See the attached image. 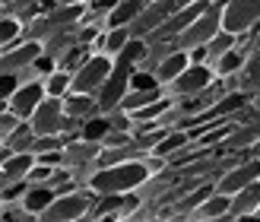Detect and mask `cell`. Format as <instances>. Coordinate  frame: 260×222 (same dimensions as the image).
<instances>
[{
    "label": "cell",
    "instance_id": "5",
    "mask_svg": "<svg viewBox=\"0 0 260 222\" xmlns=\"http://www.w3.org/2000/svg\"><path fill=\"white\" fill-rule=\"evenodd\" d=\"M63 127V105L51 96L48 102H38L35 108V130L38 134H54V130Z\"/></svg>",
    "mask_w": 260,
    "mask_h": 222
},
{
    "label": "cell",
    "instance_id": "10",
    "mask_svg": "<svg viewBox=\"0 0 260 222\" xmlns=\"http://www.w3.org/2000/svg\"><path fill=\"white\" fill-rule=\"evenodd\" d=\"M203 10H206V4H197V7H190V10H184V13H181V16H175V19H168V22H165V29H159V32H155V35H159V38H165V35H175L178 29H184V22H193V19H197V16H200Z\"/></svg>",
    "mask_w": 260,
    "mask_h": 222
},
{
    "label": "cell",
    "instance_id": "25",
    "mask_svg": "<svg viewBox=\"0 0 260 222\" xmlns=\"http://www.w3.org/2000/svg\"><path fill=\"white\" fill-rule=\"evenodd\" d=\"M241 67V54H235V51H225L222 60H219V73H232Z\"/></svg>",
    "mask_w": 260,
    "mask_h": 222
},
{
    "label": "cell",
    "instance_id": "11",
    "mask_svg": "<svg viewBox=\"0 0 260 222\" xmlns=\"http://www.w3.org/2000/svg\"><path fill=\"white\" fill-rule=\"evenodd\" d=\"M140 10H143V0H118V7H114V13H111L108 22L118 29V25H124L127 19H134Z\"/></svg>",
    "mask_w": 260,
    "mask_h": 222
},
{
    "label": "cell",
    "instance_id": "38",
    "mask_svg": "<svg viewBox=\"0 0 260 222\" xmlns=\"http://www.w3.org/2000/svg\"><path fill=\"white\" fill-rule=\"evenodd\" d=\"M54 162H60V155H57V152H48V155H45V165H54Z\"/></svg>",
    "mask_w": 260,
    "mask_h": 222
},
{
    "label": "cell",
    "instance_id": "41",
    "mask_svg": "<svg viewBox=\"0 0 260 222\" xmlns=\"http://www.w3.org/2000/svg\"><path fill=\"white\" fill-rule=\"evenodd\" d=\"M63 4H76V0H63Z\"/></svg>",
    "mask_w": 260,
    "mask_h": 222
},
{
    "label": "cell",
    "instance_id": "14",
    "mask_svg": "<svg viewBox=\"0 0 260 222\" xmlns=\"http://www.w3.org/2000/svg\"><path fill=\"white\" fill-rule=\"evenodd\" d=\"M29 165H32L29 152H22V155H16V159H4V162H0V175L16 178V175H25V172H29Z\"/></svg>",
    "mask_w": 260,
    "mask_h": 222
},
{
    "label": "cell",
    "instance_id": "8",
    "mask_svg": "<svg viewBox=\"0 0 260 222\" xmlns=\"http://www.w3.org/2000/svg\"><path fill=\"white\" fill-rule=\"evenodd\" d=\"M172 83H175L178 92H197V89H203L206 83H210V70L200 67V64H197V67H184Z\"/></svg>",
    "mask_w": 260,
    "mask_h": 222
},
{
    "label": "cell",
    "instance_id": "18",
    "mask_svg": "<svg viewBox=\"0 0 260 222\" xmlns=\"http://www.w3.org/2000/svg\"><path fill=\"white\" fill-rule=\"evenodd\" d=\"M108 121H89L86 127H83V137L89 140V143H95V140H105L108 137Z\"/></svg>",
    "mask_w": 260,
    "mask_h": 222
},
{
    "label": "cell",
    "instance_id": "33",
    "mask_svg": "<svg viewBox=\"0 0 260 222\" xmlns=\"http://www.w3.org/2000/svg\"><path fill=\"white\" fill-rule=\"evenodd\" d=\"M13 124H16V114H4V117H0V130H13Z\"/></svg>",
    "mask_w": 260,
    "mask_h": 222
},
{
    "label": "cell",
    "instance_id": "37",
    "mask_svg": "<svg viewBox=\"0 0 260 222\" xmlns=\"http://www.w3.org/2000/svg\"><path fill=\"white\" fill-rule=\"evenodd\" d=\"M146 168H149V172H159V168H162V159H149Z\"/></svg>",
    "mask_w": 260,
    "mask_h": 222
},
{
    "label": "cell",
    "instance_id": "1",
    "mask_svg": "<svg viewBox=\"0 0 260 222\" xmlns=\"http://www.w3.org/2000/svg\"><path fill=\"white\" fill-rule=\"evenodd\" d=\"M149 168L143 162H124V165H111L102 168V172L92 178V191L99 194H127L130 187H140L146 181Z\"/></svg>",
    "mask_w": 260,
    "mask_h": 222
},
{
    "label": "cell",
    "instance_id": "35",
    "mask_svg": "<svg viewBox=\"0 0 260 222\" xmlns=\"http://www.w3.org/2000/svg\"><path fill=\"white\" fill-rule=\"evenodd\" d=\"M118 0H95V10H114Z\"/></svg>",
    "mask_w": 260,
    "mask_h": 222
},
{
    "label": "cell",
    "instance_id": "36",
    "mask_svg": "<svg viewBox=\"0 0 260 222\" xmlns=\"http://www.w3.org/2000/svg\"><path fill=\"white\" fill-rule=\"evenodd\" d=\"M22 191H25V184H13V187L7 191V200H13V197H19Z\"/></svg>",
    "mask_w": 260,
    "mask_h": 222
},
{
    "label": "cell",
    "instance_id": "15",
    "mask_svg": "<svg viewBox=\"0 0 260 222\" xmlns=\"http://www.w3.org/2000/svg\"><path fill=\"white\" fill-rule=\"evenodd\" d=\"M38 51H42V45L38 42H29V45H22L16 54H10V57H4V67H16V64H29V60H35L38 57Z\"/></svg>",
    "mask_w": 260,
    "mask_h": 222
},
{
    "label": "cell",
    "instance_id": "34",
    "mask_svg": "<svg viewBox=\"0 0 260 222\" xmlns=\"http://www.w3.org/2000/svg\"><path fill=\"white\" fill-rule=\"evenodd\" d=\"M45 178H51V175H48V168H35V172L29 175V181H45Z\"/></svg>",
    "mask_w": 260,
    "mask_h": 222
},
{
    "label": "cell",
    "instance_id": "39",
    "mask_svg": "<svg viewBox=\"0 0 260 222\" xmlns=\"http://www.w3.org/2000/svg\"><path fill=\"white\" fill-rule=\"evenodd\" d=\"M51 178H54V181H57V184H63V181H67L70 175H67V172H54V175H51Z\"/></svg>",
    "mask_w": 260,
    "mask_h": 222
},
{
    "label": "cell",
    "instance_id": "6",
    "mask_svg": "<svg viewBox=\"0 0 260 222\" xmlns=\"http://www.w3.org/2000/svg\"><path fill=\"white\" fill-rule=\"evenodd\" d=\"M108 73H111V64L105 57H92V60H86V67L76 73V89L80 92H89V89H95L108 80Z\"/></svg>",
    "mask_w": 260,
    "mask_h": 222
},
{
    "label": "cell",
    "instance_id": "23",
    "mask_svg": "<svg viewBox=\"0 0 260 222\" xmlns=\"http://www.w3.org/2000/svg\"><path fill=\"white\" fill-rule=\"evenodd\" d=\"M244 105V96H229V99H222V105H216V108H210L206 114H222V111H235V108H241Z\"/></svg>",
    "mask_w": 260,
    "mask_h": 222
},
{
    "label": "cell",
    "instance_id": "12",
    "mask_svg": "<svg viewBox=\"0 0 260 222\" xmlns=\"http://www.w3.org/2000/svg\"><path fill=\"white\" fill-rule=\"evenodd\" d=\"M184 67H187V57L178 51V54H172V57H168L162 67H159V80H162V83H172V80H175V76L184 70Z\"/></svg>",
    "mask_w": 260,
    "mask_h": 222
},
{
    "label": "cell",
    "instance_id": "31",
    "mask_svg": "<svg viewBox=\"0 0 260 222\" xmlns=\"http://www.w3.org/2000/svg\"><path fill=\"white\" fill-rule=\"evenodd\" d=\"M206 197H210V187H206V184H203L200 191H193V194H190V197L184 200V206H197V203H200V200H206Z\"/></svg>",
    "mask_w": 260,
    "mask_h": 222
},
{
    "label": "cell",
    "instance_id": "30",
    "mask_svg": "<svg viewBox=\"0 0 260 222\" xmlns=\"http://www.w3.org/2000/svg\"><path fill=\"white\" fill-rule=\"evenodd\" d=\"M143 54H146V45H143V42H127L124 45V57L127 60H140Z\"/></svg>",
    "mask_w": 260,
    "mask_h": 222
},
{
    "label": "cell",
    "instance_id": "20",
    "mask_svg": "<svg viewBox=\"0 0 260 222\" xmlns=\"http://www.w3.org/2000/svg\"><path fill=\"white\" fill-rule=\"evenodd\" d=\"M152 99H155V89H143V92L124 99V108H127V111H137V108H143V105H146V102H152Z\"/></svg>",
    "mask_w": 260,
    "mask_h": 222
},
{
    "label": "cell",
    "instance_id": "7",
    "mask_svg": "<svg viewBox=\"0 0 260 222\" xmlns=\"http://www.w3.org/2000/svg\"><path fill=\"white\" fill-rule=\"evenodd\" d=\"M42 92H45V89L38 86V83H29L25 89H16V92H13V102H10L13 114H16V117H29V114H35L38 102H42Z\"/></svg>",
    "mask_w": 260,
    "mask_h": 222
},
{
    "label": "cell",
    "instance_id": "2",
    "mask_svg": "<svg viewBox=\"0 0 260 222\" xmlns=\"http://www.w3.org/2000/svg\"><path fill=\"white\" fill-rule=\"evenodd\" d=\"M257 13H260V0H229L222 13V32L229 35L248 32L251 25H257Z\"/></svg>",
    "mask_w": 260,
    "mask_h": 222
},
{
    "label": "cell",
    "instance_id": "3",
    "mask_svg": "<svg viewBox=\"0 0 260 222\" xmlns=\"http://www.w3.org/2000/svg\"><path fill=\"white\" fill-rule=\"evenodd\" d=\"M130 73H134V60H127V57L121 54L118 67H111L108 83H105V89H102V96H99L95 105H102V108H114V105H118L124 86H127V80H130Z\"/></svg>",
    "mask_w": 260,
    "mask_h": 222
},
{
    "label": "cell",
    "instance_id": "17",
    "mask_svg": "<svg viewBox=\"0 0 260 222\" xmlns=\"http://www.w3.org/2000/svg\"><path fill=\"white\" fill-rule=\"evenodd\" d=\"M95 108V102L92 99H89V96H73L70 102H67V105H63V111H67V114H86V111H92Z\"/></svg>",
    "mask_w": 260,
    "mask_h": 222
},
{
    "label": "cell",
    "instance_id": "22",
    "mask_svg": "<svg viewBox=\"0 0 260 222\" xmlns=\"http://www.w3.org/2000/svg\"><path fill=\"white\" fill-rule=\"evenodd\" d=\"M184 134H175V137H165L162 143H159V146H155V155H168V152H172V149H178V146H184Z\"/></svg>",
    "mask_w": 260,
    "mask_h": 222
},
{
    "label": "cell",
    "instance_id": "24",
    "mask_svg": "<svg viewBox=\"0 0 260 222\" xmlns=\"http://www.w3.org/2000/svg\"><path fill=\"white\" fill-rule=\"evenodd\" d=\"M193 25H197V29H190L187 32V42H200V38H210L213 35V25H210V19H193Z\"/></svg>",
    "mask_w": 260,
    "mask_h": 222
},
{
    "label": "cell",
    "instance_id": "28",
    "mask_svg": "<svg viewBox=\"0 0 260 222\" xmlns=\"http://www.w3.org/2000/svg\"><path fill=\"white\" fill-rule=\"evenodd\" d=\"M67 83H70V76H67V73L51 76V80H48V92H51V96H60L63 89H67Z\"/></svg>",
    "mask_w": 260,
    "mask_h": 222
},
{
    "label": "cell",
    "instance_id": "26",
    "mask_svg": "<svg viewBox=\"0 0 260 222\" xmlns=\"http://www.w3.org/2000/svg\"><path fill=\"white\" fill-rule=\"evenodd\" d=\"M105 45H108V51H121L124 45H127V32H124V25H118L108 38H105Z\"/></svg>",
    "mask_w": 260,
    "mask_h": 222
},
{
    "label": "cell",
    "instance_id": "32",
    "mask_svg": "<svg viewBox=\"0 0 260 222\" xmlns=\"http://www.w3.org/2000/svg\"><path fill=\"white\" fill-rule=\"evenodd\" d=\"M210 48H213V51H225V48H232V35H229V32H225V35H219Z\"/></svg>",
    "mask_w": 260,
    "mask_h": 222
},
{
    "label": "cell",
    "instance_id": "16",
    "mask_svg": "<svg viewBox=\"0 0 260 222\" xmlns=\"http://www.w3.org/2000/svg\"><path fill=\"white\" fill-rule=\"evenodd\" d=\"M54 200V194L51 191H45V187H38V191H32V194H25V210H32V213H42L45 206Z\"/></svg>",
    "mask_w": 260,
    "mask_h": 222
},
{
    "label": "cell",
    "instance_id": "4",
    "mask_svg": "<svg viewBox=\"0 0 260 222\" xmlns=\"http://www.w3.org/2000/svg\"><path fill=\"white\" fill-rule=\"evenodd\" d=\"M89 210V200L83 197V194H67V197H60V200H51L45 210H42V219H57V222H67V219H80L86 216Z\"/></svg>",
    "mask_w": 260,
    "mask_h": 222
},
{
    "label": "cell",
    "instance_id": "9",
    "mask_svg": "<svg viewBox=\"0 0 260 222\" xmlns=\"http://www.w3.org/2000/svg\"><path fill=\"white\" fill-rule=\"evenodd\" d=\"M254 178H257V162H248L244 168H238V172L225 175V181H222L219 187H222V194H235V191H241V187H248Z\"/></svg>",
    "mask_w": 260,
    "mask_h": 222
},
{
    "label": "cell",
    "instance_id": "21",
    "mask_svg": "<svg viewBox=\"0 0 260 222\" xmlns=\"http://www.w3.org/2000/svg\"><path fill=\"white\" fill-rule=\"evenodd\" d=\"M130 83H134L137 92H143V89H159V80L149 73H130Z\"/></svg>",
    "mask_w": 260,
    "mask_h": 222
},
{
    "label": "cell",
    "instance_id": "19",
    "mask_svg": "<svg viewBox=\"0 0 260 222\" xmlns=\"http://www.w3.org/2000/svg\"><path fill=\"white\" fill-rule=\"evenodd\" d=\"M168 108H172V102H168V99H155V105H143V108H137L134 114H137V117H155V114H165Z\"/></svg>",
    "mask_w": 260,
    "mask_h": 222
},
{
    "label": "cell",
    "instance_id": "27",
    "mask_svg": "<svg viewBox=\"0 0 260 222\" xmlns=\"http://www.w3.org/2000/svg\"><path fill=\"white\" fill-rule=\"evenodd\" d=\"M13 92H16V76H13V73H0V102L10 99Z\"/></svg>",
    "mask_w": 260,
    "mask_h": 222
},
{
    "label": "cell",
    "instance_id": "13",
    "mask_svg": "<svg viewBox=\"0 0 260 222\" xmlns=\"http://www.w3.org/2000/svg\"><path fill=\"white\" fill-rule=\"evenodd\" d=\"M229 194H219V197H213V200H206L203 206H200V219H213V216H222V213H229Z\"/></svg>",
    "mask_w": 260,
    "mask_h": 222
},
{
    "label": "cell",
    "instance_id": "40",
    "mask_svg": "<svg viewBox=\"0 0 260 222\" xmlns=\"http://www.w3.org/2000/svg\"><path fill=\"white\" fill-rule=\"evenodd\" d=\"M187 4H190V0H175V10H184Z\"/></svg>",
    "mask_w": 260,
    "mask_h": 222
},
{
    "label": "cell",
    "instance_id": "42",
    "mask_svg": "<svg viewBox=\"0 0 260 222\" xmlns=\"http://www.w3.org/2000/svg\"><path fill=\"white\" fill-rule=\"evenodd\" d=\"M0 4H13V0H0Z\"/></svg>",
    "mask_w": 260,
    "mask_h": 222
},
{
    "label": "cell",
    "instance_id": "29",
    "mask_svg": "<svg viewBox=\"0 0 260 222\" xmlns=\"http://www.w3.org/2000/svg\"><path fill=\"white\" fill-rule=\"evenodd\" d=\"M16 32H19V25L13 22V19H4V22H0V45L13 42V38H16Z\"/></svg>",
    "mask_w": 260,
    "mask_h": 222
}]
</instances>
